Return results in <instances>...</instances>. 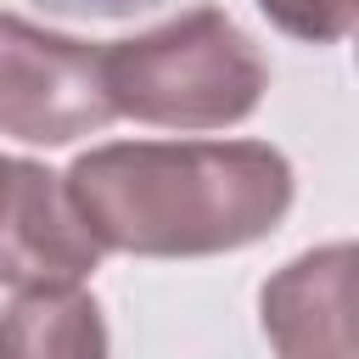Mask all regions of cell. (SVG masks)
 <instances>
[{"label": "cell", "mask_w": 359, "mask_h": 359, "mask_svg": "<svg viewBox=\"0 0 359 359\" xmlns=\"http://www.w3.org/2000/svg\"><path fill=\"white\" fill-rule=\"evenodd\" d=\"M118 112L107 101L101 50L84 39L45 34L0 11V135L28 146H67L107 129Z\"/></svg>", "instance_id": "3957f363"}, {"label": "cell", "mask_w": 359, "mask_h": 359, "mask_svg": "<svg viewBox=\"0 0 359 359\" xmlns=\"http://www.w3.org/2000/svg\"><path fill=\"white\" fill-rule=\"evenodd\" d=\"M45 11H62V17H129V11H146L157 0H39Z\"/></svg>", "instance_id": "52a82bcc"}, {"label": "cell", "mask_w": 359, "mask_h": 359, "mask_svg": "<svg viewBox=\"0 0 359 359\" xmlns=\"http://www.w3.org/2000/svg\"><path fill=\"white\" fill-rule=\"evenodd\" d=\"M95 247L208 258L264 241L292 208V163L264 140L95 146L62 174Z\"/></svg>", "instance_id": "6da1fadb"}, {"label": "cell", "mask_w": 359, "mask_h": 359, "mask_svg": "<svg viewBox=\"0 0 359 359\" xmlns=\"http://www.w3.org/2000/svg\"><path fill=\"white\" fill-rule=\"evenodd\" d=\"M0 359H107L101 303L79 286L22 292L0 314Z\"/></svg>", "instance_id": "5b68a950"}, {"label": "cell", "mask_w": 359, "mask_h": 359, "mask_svg": "<svg viewBox=\"0 0 359 359\" xmlns=\"http://www.w3.org/2000/svg\"><path fill=\"white\" fill-rule=\"evenodd\" d=\"M264 17L303 39V45H337L353 34V17H359V0H258Z\"/></svg>", "instance_id": "8992f818"}, {"label": "cell", "mask_w": 359, "mask_h": 359, "mask_svg": "<svg viewBox=\"0 0 359 359\" xmlns=\"http://www.w3.org/2000/svg\"><path fill=\"white\" fill-rule=\"evenodd\" d=\"M101 73L112 112L157 129H230L269 84L258 45L213 6L101 50Z\"/></svg>", "instance_id": "7a4b0ae2"}, {"label": "cell", "mask_w": 359, "mask_h": 359, "mask_svg": "<svg viewBox=\"0 0 359 359\" xmlns=\"http://www.w3.org/2000/svg\"><path fill=\"white\" fill-rule=\"evenodd\" d=\"M6 163H11V157H0V180H6Z\"/></svg>", "instance_id": "ba28073f"}, {"label": "cell", "mask_w": 359, "mask_h": 359, "mask_svg": "<svg viewBox=\"0 0 359 359\" xmlns=\"http://www.w3.org/2000/svg\"><path fill=\"white\" fill-rule=\"evenodd\" d=\"M264 337L280 359H359L353 353V247L331 241L264 280Z\"/></svg>", "instance_id": "277c9868"}]
</instances>
